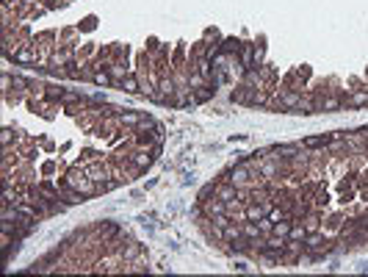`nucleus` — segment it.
Here are the masks:
<instances>
[{"label": "nucleus", "instance_id": "obj_1", "mask_svg": "<svg viewBox=\"0 0 368 277\" xmlns=\"http://www.w3.org/2000/svg\"><path fill=\"white\" fill-rule=\"evenodd\" d=\"M67 188H72V191L83 194V197H91V194H100V186H97L94 181H91L89 175H86L83 164H77V167H72L70 172H67Z\"/></svg>", "mask_w": 368, "mask_h": 277}, {"label": "nucleus", "instance_id": "obj_2", "mask_svg": "<svg viewBox=\"0 0 368 277\" xmlns=\"http://www.w3.org/2000/svg\"><path fill=\"white\" fill-rule=\"evenodd\" d=\"M202 213H205L208 219H213V216H219V213H227V202L219 200L216 194H213V200H202Z\"/></svg>", "mask_w": 368, "mask_h": 277}, {"label": "nucleus", "instance_id": "obj_3", "mask_svg": "<svg viewBox=\"0 0 368 277\" xmlns=\"http://www.w3.org/2000/svg\"><path fill=\"white\" fill-rule=\"evenodd\" d=\"M213 194H216L219 200H224V202H232L235 197H238V188L232 186L230 181H224V183H219V186H213Z\"/></svg>", "mask_w": 368, "mask_h": 277}, {"label": "nucleus", "instance_id": "obj_4", "mask_svg": "<svg viewBox=\"0 0 368 277\" xmlns=\"http://www.w3.org/2000/svg\"><path fill=\"white\" fill-rule=\"evenodd\" d=\"M280 105H285V108H299V105H302V94L285 89L283 94H280Z\"/></svg>", "mask_w": 368, "mask_h": 277}, {"label": "nucleus", "instance_id": "obj_5", "mask_svg": "<svg viewBox=\"0 0 368 277\" xmlns=\"http://www.w3.org/2000/svg\"><path fill=\"white\" fill-rule=\"evenodd\" d=\"M139 255H142V244H128V247H122V252H119V258L125 261V264H133L136 258H139Z\"/></svg>", "mask_w": 368, "mask_h": 277}, {"label": "nucleus", "instance_id": "obj_6", "mask_svg": "<svg viewBox=\"0 0 368 277\" xmlns=\"http://www.w3.org/2000/svg\"><path fill=\"white\" fill-rule=\"evenodd\" d=\"M221 233H224V241L230 244V241H235V239H241V236H244V227H241V222H230V225H227Z\"/></svg>", "mask_w": 368, "mask_h": 277}, {"label": "nucleus", "instance_id": "obj_7", "mask_svg": "<svg viewBox=\"0 0 368 277\" xmlns=\"http://www.w3.org/2000/svg\"><path fill=\"white\" fill-rule=\"evenodd\" d=\"M241 227H244V236H246V239H249V241H258L260 236H263V230H260V225H252L249 219H244V222H241Z\"/></svg>", "mask_w": 368, "mask_h": 277}, {"label": "nucleus", "instance_id": "obj_8", "mask_svg": "<svg viewBox=\"0 0 368 277\" xmlns=\"http://www.w3.org/2000/svg\"><path fill=\"white\" fill-rule=\"evenodd\" d=\"M144 116L142 114H133V111H122L119 114V125H130V128H136V125H142Z\"/></svg>", "mask_w": 368, "mask_h": 277}, {"label": "nucleus", "instance_id": "obj_9", "mask_svg": "<svg viewBox=\"0 0 368 277\" xmlns=\"http://www.w3.org/2000/svg\"><path fill=\"white\" fill-rule=\"evenodd\" d=\"M318 105H321V111H338L341 108V100L332 97V94H324L321 100H318Z\"/></svg>", "mask_w": 368, "mask_h": 277}, {"label": "nucleus", "instance_id": "obj_10", "mask_svg": "<svg viewBox=\"0 0 368 277\" xmlns=\"http://www.w3.org/2000/svg\"><path fill=\"white\" fill-rule=\"evenodd\" d=\"M291 227H294V222H274V227H271V233L274 236H280V239H288V233H291Z\"/></svg>", "mask_w": 368, "mask_h": 277}, {"label": "nucleus", "instance_id": "obj_11", "mask_svg": "<svg viewBox=\"0 0 368 277\" xmlns=\"http://www.w3.org/2000/svg\"><path fill=\"white\" fill-rule=\"evenodd\" d=\"M288 239L291 241H304V239H307V227H299L296 225V222H294V227H291V233H288Z\"/></svg>", "mask_w": 368, "mask_h": 277}, {"label": "nucleus", "instance_id": "obj_12", "mask_svg": "<svg viewBox=\"0 0 368 277\" xmlns=\"http://www.w3.org/2000/svg\"><path fill=\"white\" fill-rule=\"evenodd\" d=\"M327 200H329V194L324 191V188H318V191H316V197H313V208H318V211H321V208L327 205Z\"/></svg>", "mask_w": 368, "mask_h": 277}, {"label": "nucleus", "instance_id": "obj_13", "mask_svg": "<svg viewBox=\"0 0 368 277\" xmlns=\"http://www.w3.org/2000/svg\"><path fill=\"white\" fill-rule=\"evenodd\" d=\"M116 230H119L116 225H100L97 227V236H116Z\"/></svg>", "mask_w": 368, "mask_h": 277}, {"label": "nucleus", "instance_id": "obj_14", "mask_svg": "<svg viewBox=\"0 0 368 277\" xmlns=\"http://www.w3.org/2000/svg\"><path fill=\"white\" fill-rule=\"evenodd\" d=\"M349 103H352V105H368V94H366V92H357V94H352Z\"/></svg>", "mask_w": 368, "mask_h": 277}, {"label": "nucleus", "instance_id": "obj_15", "mask_svg": "<svg viewBox=\"0 0 368 277\" xmlns=\"http://www.w3.org/2000/svg\"><path fill=\"white\" fill-rule=\"evenodd\" d=\"M122 86H125V92H139V84H136V78H133V75L122 78Z\"/></svg>", "mask_w": 368, "mask_h": 277}, {"label": "nucleus", "instance_id": "obj_16", "mask_svg": "<svg viewBox=\"0 0 368 277\" xmlns=\"http://www.w3.org/2000/svg\"><path fill=\"white\" fill-rule=\"evenodd\" d=\"M77 100H80V94H75V92H64V94H61V103H77Z\"/></svg>", "mask_w": 368, "mask_h": 277}, {"label": "nucleus", "instance_id": "obj_17", "mask_svg": "<svg viewBox=\"0 0 368 277\" xmlns=\"http://www.w3.org/2000/svg\"><path fill=\"white\" fill-rule=\"evenodd\" d=\"M108 70H111V75H114V78H125V67L122 64H111Z\"/></svg>", "mask_w": 368, "mask_h": 277}, {"label": "nucleus", "instance_id": "obj_18", "mask_svg": "<svg viewBox=\"0 0 368 277\" xmlns=\"http://www.w3.org/2000/svg\"><path fill=\"white\" fill-rule=\"evenodd\" d=\"M111 78H108V72H94V84H100V86H105Z\"/></svg>", "mask_w": 368, "mask_h": 277}, {"label": "nucleus", "instance_id": "obj_19", "mask_svg": "<svg viewBox=\"0 0 368 277\" xmlns=\"http://www.w3.org/2000/svg\"><path fill=\"white\" fill-rule=\"evenodd\" d=\"M14 58H19V61H31L33 53L31 50H19V53H14Z\"/></svg>", "mask_w": 368, "mask_h": 277}, {"label": "nucleus", "instance_id": "obj_20", "mask_svg": "<svg viewBox=\"0 0 368 277\" xmlns=\"http://www.w3.org/2000/svg\"><path fill=\"white\" fill-rule=\"evenodd\" d=\"M0 142H3V147H8V144H11V128H6V130H3Z\"/></svg>", "mask_w": 368, "mask_h": 277}, {"label": "nucleus", "instance_id": "obj_21", "mask_svg": "<svg viewBox=\"0 0 368 277\" xmlns=\"http://www.w3.org/2000/svg\"><path fill=\"white\" fill-rule=\"evenodd\" d=\"M161 89H163V94H172V92H174V84H172V81H161Z\"/></svg>", "mask_w": 368, "mask_h": 277}]
</instances>
